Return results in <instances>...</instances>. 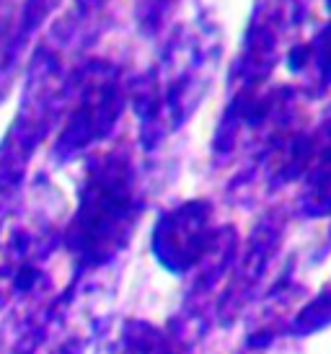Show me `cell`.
<instances>
[{
	"mask_svg": "<svg viewBox=\"0 0 331 354\" xmlns=\"http://www.w3.org/2000/svg\"><path fill=\"white\" fill-rule=\"evenodd\" d=\"M135 225V194L132 176L125 163L109 160L93 171L88 189L80 197L75 217V241L78 248L91 259L111 254L127 241Z\"/></svg>",
	"mask_w": 331,
	"mask_h": 354,
	"instance_id": "6da1fadb",
	"label": "cell"
}]
</instances>
